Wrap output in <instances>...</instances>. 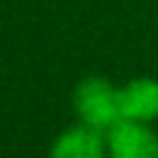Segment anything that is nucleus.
Here are the masks:
<instances>
[{
  "mask_svg": "<svg viewBox=\"0 0 158 158\" xmlns=\"http://www.w3.org/2000/svg\"><path fill=\"white\" fill-rule=\"evenodd\" d=\"M74 111L81 123L109 131L118 118V86H114L106 77H86L74 89Z\"/></svg>",
  "mask_w": 158,
  "mask_h": 158,
  "instance_id": "nucleus-1",
  "label": "nucleus"
},
{
  "mask_svg": "<svg viewBox=\"0 0 158 158\" xmlns=\"http://www.w3.org/2000/svg\"><path fill=\"white\" fill-rule=\"evenodd\" d=\"M109 158H158V133L151 123L118 118L106 131Z\"/></svg>",
  "mask_w": 158,
  "mask_h": 158,
  "instance_id": "nucleus-2",
  "label": "nucleus"
},
{
  "mask_svg": "<svg viewBox=\"0 0 158 158\" xmlns=\"http://www.w3.org/2000/svg\"><path fill=\"white\" fill-rule=\"evenodd\" d=\"M118 111L121 118L153 123L158 118V79L136 77L118 86Z\"/></svg>",
  "mask_w": 158,
  "mask_h": 158,
  "instance_id": "nucleus-3",
  "label": "nucleus"
},
{
  "mask_svg": "<svg viewBox=\"0 0 158 158\" xmlns=\"http://www.w3.org/2000/svg\"><path fill=\"white\" fill-rule=\"evenodd\" d=\"M49 158H109L106 133L86 123L69 126L52 141Z\"/></svg>",
  "mask_w": 158,
  "mask_h": 158,
  "instance_id": "nucleus-4",
  "label": "nucleus"
}]
</instances>
